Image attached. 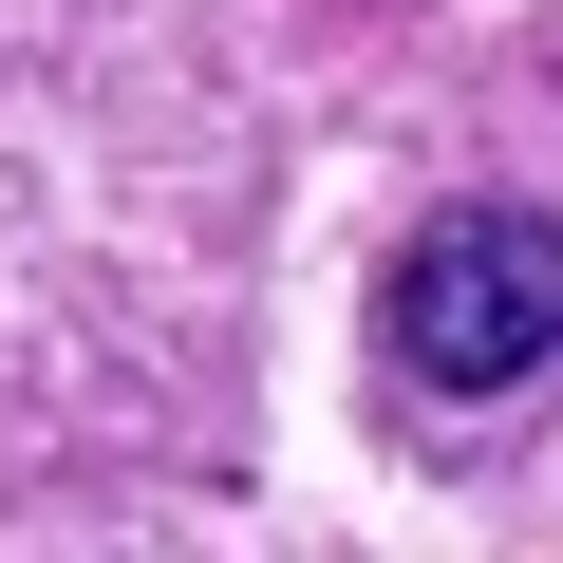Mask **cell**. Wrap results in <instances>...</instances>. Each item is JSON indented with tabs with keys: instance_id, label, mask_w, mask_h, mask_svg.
Segmentation results:
<instances>
[{
	"instance_id": "cell-1",
	"label": "cell",
	"mask_w": 563,
	"mask_h": 563,
	"mask_svg": "<svg viewBox=\"0 0 563 563\" xmlns=\"http://www.w3.org/2000/svg\"><path fill=\"white\" fill-rule=\"evenodd\" d=\"M376 320L432 395H507L563 357V207H432L376 282Z\"/></svg>"
}]
</instances>
